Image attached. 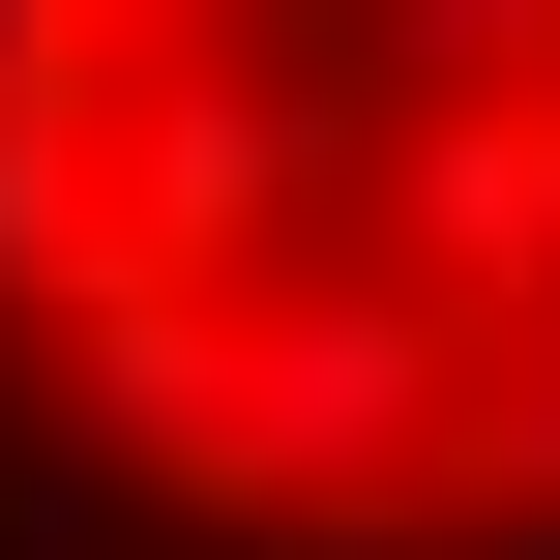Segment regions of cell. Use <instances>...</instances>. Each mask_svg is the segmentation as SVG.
<instances>
[{
  "mask_svg": "<svg viewBox=\"0 0 560 560\" xmlns=\"http://www.w3.org/2000/svg\"><path fill=\"white\" fill-rule=\"evenodd\" d=\"M443 502H560V295L472 325V384H443Z\"/></svg>",
  "mask_w": 560,
  "mask_h": 560,
  "instance_id": "2",
  "label": "cell"
},
{
  "mask_svg": "<svg viewBox=\"0 0 560 560\" xmlns=\"http://www.w3.org/2000/svg\"><path fill=\"white\" fill-rule=\"evenodd\" d=\"M354 266H413L443 325H532L560 295V89H443V118H354Z\"/></svg>",
  "mask_w": 560,
  "mask_h": 560,
  "instance_id": "1",
  "label": "cell"
}]
</instances>
